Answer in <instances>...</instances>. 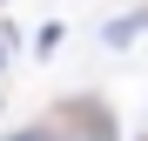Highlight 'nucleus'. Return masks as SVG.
Listing matches in <instances>:
<instances>
[{
    "label": "nucleus",
    "instance_id": "1",
    "mask_svg": "<svg viewBox=\"0 0 148 141\" xmlns=\"http://www.w3.org/2000/svg\"><path fill=\"white\" fill-rule=\"evenodd\" d=\"M61 141H114V128H108V114L94 108V101H74L61 114Z\"/></svg>",
    "mask_w": 148,
    "mask_h": 141
},
{
    "label": "nucleus",
    "instance_id": "2",
    "mask_svg": "<svg viewBox=\"0 0 148 141\" xmlns=\"http://www.w3.org/2000/svg\"><path fill=\"white\" fill-rule=\"evenodd\" d=\"M141 27H148V14H135V20H108V47H128Z\"/></svg>",
    "mask_w": 148,
    "mask_h": 141
},
{
    "label": "nucleus",
    "instance_id": "3",
    "mask_svg": "<svg viewBox=\"0 0 148 141\" xmlns=\"http://www.w3.org/2000/svg\"><path fill=\"white\" fill-rule=\"evenodd\" d=\"M7 141H54V128H20V134H7Z\"/></svg>",
    "mask_w": 148,
    "mask_h": 141
},
{
    "label": "nucleus",
    "instance_id": "4",
    "mask_svg": "<svg viewBox=\"0 0 148 141\" xmlns=\"http://www.w3.org/2000/svg\"><path fill=\"white\" fill-rule=\"evenodd\" d=\"M7 54H14V34H0V67H7Z\"/></svg>",
    "mask_w": 148,
    "mask_h": 141
}]
</instances>
